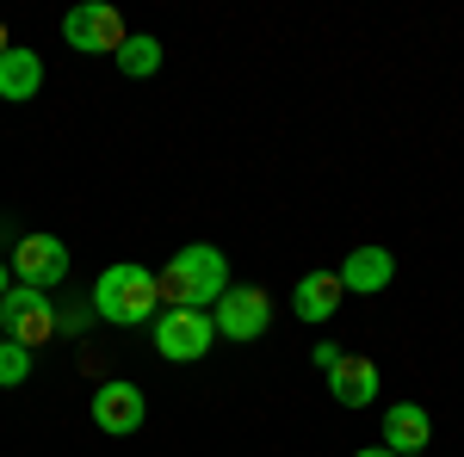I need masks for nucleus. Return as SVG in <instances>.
<instances>
[{
	"label": "nucleus",
	"mask_w": 464,
	"mask_h": 457,
	"mask_svg": "<svg viewBox=\"0 0 464 457\" xmlns=\"http://www.w3.org/2000/svg\"><path fill=\"white\" fill-rule=\"evenodd\" d=\"M6 290H13V284H6V266H0V297H6Z\"/></svg>",
	"instance_id": "18"
},
{
	"label": "nucleus",
	"mask_w": 464,
	"mask_h": 457,
	"mask_svg": "<svg viewBox=\"0 0 464 457\" xmlns=\"http://www.w3.org/2000/svg\"><path fill=\"white\" fill-rule=\"evenodd\" d=\"M217 340V328L205 309H161L155 316V347H161V358H174V365H186V358H205Z\"/></svg>",
	"instance_id": "5"
},
{
	"label": "nucleus",
	"mask_w": 464,
	"mask_h": 457,
	"mask_svg": "<svg viewBox=\"0 0 464 457\" xmlns=\"http://www.w3.org/2000/svg\"><path fill=\"white\" fill-rule=\"evenodd\" d=\"M118 69L137 74V81L155 74V69H161V43H155V37H124V43H118Z\"/></svg>",
	"instance_id": "14"
},
{
	"label": "nucleus",
	"mask_w": 464,
	"mask_h": 457,
	"mask_svg": "<svg viewBox=\"0 0 464 457\" xmlns=\"http://www.w3.org/2000/svg\"><path fill=\"white\" fill-rule=\"evenodd\" d=\"M353 457H396V452H353Z\"/></svg>",
	"instance_id": "19"
},
{
	"label": "nucleus",
	"mask_w": 464,
	"mask_h": 457,
	"mask_svg": "<svg viewBox=\"0 0 464 457\" xmlns=\"http://www.w3.org/2000/svg\"><path fill=\"white\" fill-rule=\"evenodd\" d=\"M0 328H6V340H19V347L32 352V347H44V340L56 334V309H50V297H44V290L13 284V290L0 297Z\"/></svg>",
	"instance_id": "3"
},
{
	"label": "nucleus",
	"mask_w": 464,
	"mask_h": 457,
	"mask_svg": "<svg viewBox=\"0 0 464 457\" xmlns=\"http://www.w3.org/2000/svg\"><path fill=\"white\" fill-rule=\"evenodd\" d=\"M87 309H93L100 321H118V328L149 321L155 309H161V297H155V272H149V266H137V260L106 266V272H100V284H93V297H87Z\"/></svg>",
	"instance_id": "2"
},
{
	"label": "nucleus",
	"mask_w": 464,
	"mask_h": 457,
	"mask_svg": "<svg viewBox=\"0 0 464 457\" xmlns=\"http://www.w3.org/2000/svg\"><path fill=\"white\" fill-rule=\"evenodd\" d=\"M316 365H322V371H334V365H341V347H334V340H322V347H316Z\"/></svg>",
	"instance_id": "16"
},
{
	"label": "nucleus",
	"mask_w": 464,
	"mask_h": 457,
	"mask_svg": "<svg viewBox=\"0 0 464 457\" xmlns=\"http://www.w3.org/2000/svg\"><path fill=\"white\" fill-rule=\"evenodd\" d=\"M63 37H69V50H87V56H118L124 19H118V6L87 0V6H74L69 19H63Z\"/></svg>",
	"instance_id": "6"
},
{
	"label": "nucleus",
	"mask_w": 464,
	"mask_h": 457,
	"mask_svg": "<svg viewBox=\"0 0 464 457\" xmlns=\"http://www.w3.org/2000/svg\"><path fill=\"white\" fill-rule=\"evenodd\" d=\"M13 272L32 284V290H56V284L69 279V247L56 242V235H25V242L13 247Z\"/></svg>",
	"instance_id": "7"
},
{
	"label": "nucleus",
	"mask_w": 464,
	"mask_h": 457,
	"mask_svg": "<svg viewBox=\"0 0 464 457\" xmlns=\"http://www.w3.org/2000/svg\"><path fill=\"white\" fill-rule=\"evenodd\" d=\"M32 377V352L19 347V340H0V384L13 389V384H25Z\"/></svg>",
	"instance_id": "15"
},
{
	"label": "nucleus",
	"mask_w": 464,
	"mask_h": 457,
	"mask_svg": "<svg viewBox=\"0 0 464 457\" xmlns=\"http://www.w3.org/2000/svg\"><path fill=\"white\" fill-rule=\"evenodd\" d=\"M328 395H334L341 408H365V402L378 395V365L359 358V352H341V365L328 371Z\"/></svg>",
	"instance_id": "11"
},
{
	"label": "nucleus",
	"mask_w": 464,
	"mask_h": 457,
	"mask_svg": "<svg viewBox=\"0 0 464 457\" xmlns=\"http://www.w3.org/2000/svg\"><path fill=\"white\" fill-rule=\"evenodd\" d=\"M334 279H341V290H353V297H378V290H391V279H396L391 247H353L347 266H341Z\"/></svg>",
	"instance_id": "8"
},
{
	"label": "nucleus",
	"mask_w": 464,
	"mask_h": 457,
	"mask_svg": "<svg viewBox=\"0 0 464 457\" xmlns=\"http://www.w3.org/2000/svg\"><path fill=\"white\" fill-rule=\"evenodd\" d=\"M433 439V421L421 402H396V408H384V452L396 457H421V445Z\"/></svg>",
	"instance_id": "10"
},
{
	"label": "nucleus",
	"mask_w": 464,
	"mask_h": 457,
	"mask_svg": "<svg viewBox=\"0 0 464 457\" xmlns=\"http://www.w3.org/2000/svg\"><path fill=\"white\" fill-rule=\"evenodd\" d=\"M37 87H44V56L13 43V50L0 56V100L19 106V100H37Z\"/></svg>",
	"instance_id": "12"
},
{
	"label": "nucleus",
	"mask_w": 464,
	"mask_h": 457,
	"mask_svg": "<svg viewBox=\"0 0 464 457\" xmlns=\"http://www.w3.org/2000/svg\"><path fill=\"white\" fill-rule=\"evenodd\" d=\"M143 389L137 384H100V395H93V426L100 433H137L143 426Z\"/></svg>",
	"instance_id": "9"
},
{
	"label": "nucleus",
	"mask_w": 464,
	"mask_h": 457,
	"mask_svg": "<svg viewBox=\"0 0 464 457\" xmlns=\"http://www.w3.org/2000/svg\"><path fill=\"white\" fill-rule=\"evenodd\" d=\"M341 297H347V290H341L334 272H304L291 303H297V321H328L334 309H341Z\"/></svg>",
	"instance_id": "13"
},
{
	"label": "nucleus",
	"mask_w": 464,
	"mask_h": 457,
	"mask_svg": "<svg viewBox=\"0 0 464 457\" xmlns=\"http://www.w3.org/2000/svg\"><path fill=\"white\" fill-rule=\"evenodd\" d=\"M6 50H13V43H6V25H0V56H6Z\"/></svg>",
	"instance_id": "17"
},
{
	"label": "nucleus",
	"mask_w": 464,
	"mask_h": 457,
	"mask_svg": "<svg viewBox=\"0 0 464 457\" xmlns=\"http://www.w3.org/2000/svg\"><path fill=\"white\" fill-rule=\"evenodd\" d=\"M211 309H217L211 328L223 340H254V334H266V321H273V297H266L260 284H236V290L217 297Z\"/></svg>",
	"instance_id": "4"
},
{
	"label": "nucleus",
	"mask_w": 464,
	"mask_h": 457,
	"mask_svg": "<svg viewBox=\"0 0 464 457\" xmlns=\"http://www.w3.org/2000/svg\"><path fill=\"white\" fill-rule=\"evenodd\" d=\"M223 290H229V260H223V247H211V242L179 247L174 260L155 272V297H161L168 309H211Z\"/></svg>",
	"instance_id": "1"
},
{
	"label": "nucleus",
	"mask_w": 464,
	"mask_h": 457,
	"mask_svg": "<svg viewBox=\"0 0 464 457\" xmlns=\"http://www.w3.org/2000/svg\"><path fill=\"white\" fill-rule=\"evenodd\" d=\"M0 334H6V328H0Z\"/></svg>",
	"instance_id": "20"
}]
</instances>
